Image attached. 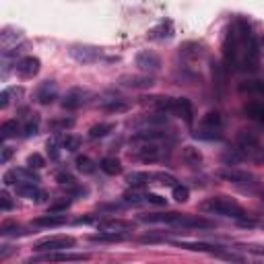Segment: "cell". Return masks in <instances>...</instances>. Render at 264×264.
Returning <instances> with one entry per match:
<instances>
[{
    "instance_id": "obj_41",
    "label": "cell",
    "mask_w": 264,
    "mask_h": 264,
    "mask_svg": "<svg viewBox=\"0 0 264 264\" xmlns=\"http://www.w3.org/2000/svg\"><path fill=\"white\" fill-rule=\"evenodd\" d=\"M242 93H258V95H264V81H246L237 87Z\"/></svg>"
},
{
    "instance_id": "obj_30",
    "label": "cell",
    "mask_w": 264,
    "mask_h": 264,
    "mask_svg": "<svg viewBox=\"0 0 264 264\" xmlns=\"http://www.w3.org/2000/svg\"><path fill=\"white\" fill-rule=\"evenodd\" d=\"M74 126V118H70V116H58V118H54V120H50V124H48V128L52 130V132H66V130H70Z\"/></svg>"
},
{
    "instance_id": "obj_52",
    "label": "cell",
    "mask_w": 264,
    "mask_h": 264,
    "mask_svg": "<svg viewBox=\"0 0 264 264\" xmlns=\"http://www.w3.org/2000/svg\"><path fill=\"white\" fill-rule=\"evenodd\" d=\"M12 155H15V149L4 145L2 149H0V165H6V163L12 159Z\"/></svg>"
},
{
    "instance_id": "obj_19",
    "label": "cell",
    "mask_w": 264,
    "mask_h": 264,
    "mask_svg": "<svg viewBox=\"0 0 264 264\" xmlns=\"http://www.w3.org/2000/svg\"><path fill=\"white\" fill-rule=\"evenodd\" d=\"M173 246L184 248V250H190V252H207V254H219L223 252V248L217 244H207V242H171Z\"/></svg>"
},
{
    "instance_id": "obj_53",
    "label": "cell",
    "mask_w": 264,
    "mask_h": 264,
    "mask_svg": "<svg viewBox=\"0 0 264 264\" xmlns=\"http://www.w3.org/2000/svg\"><path fill=\"white\" fill-rule=\"evenodd\" d=\"M145 198H147V203L157 205V207H165V205H167V198H163V196H159V194H153V192L145 194Z\"/></svg>"
},
{
    "instance_id": "obj_13",
    "label": "cell",
    "mask_w": 264,
    "mask_h": 264,
    "mask_svg": "<svg viewBox=\"0 0 264 264\" xmlns=\"http://www.w3.org/2000/svg\"><path fill=\"white\" fill-rule=\"evenodd\" d=\"M40 66H42V62H40L37 56H23V58L17 60L15 70L21 74V77L31 79V77H35V74L40 72Z\"/></svg>"
},
{
    "instance_id": "obj_36",
    "label": "cell",
    "mask_w": 264,
    "mask_h": 264,
    "mask_svg": "<svg viewBox=\"0 0 264 264\" xmlns=\"http://www.w3.org/2000/svg\"><path fill=\"white\" fill-rule=\"evenodd\" d=\"M223 126V116L219 111H207L203 116V128H221Z\"/></svg>"
},
{
    "instance_id": "obj_18",
    "label": "cell",
    "mask_w": 264,
    "mask_h": 264,
    "mask_svg": "<svg viewBox=\"0 0 264 264\" xmlns=\"http://www.w3.org/2000/svg\"><path fill=\"white\" fill-rule=\"evenodd\" d=\"M141 104L153 107V109H161V111H173V104L175 99L167 97V95H151V97H141Z\"/></svg>"
},
{
    "instance_id": "obj_48",
    "label": "cell",
    "mask_w": 264,
    "mask_h": 264,
    "mask_svg": "<svg viewBox=\"0 0 264 264\" xmlns=\"http://www.w3.org/2000/svg\"><path fill=\"white\" fill-rule=\"evenodd\" d=\"M56 182L60 184V186H72V184H77V178L70 173V171H58L56 173Z\"/></svg>"
},
{
    "instance_id": "obj_33",
    "label": "cell",
    "mask_w": 264,
    "mask_h": 264,
    "mask_svg": "<svg viewBox=\"0 0 264 264\" xmlns=\"http://www.w3.org/2000/svg\"><path fill=\"white\" fill-rule=\"evenodd\" d=\"M25 231L19 223H12V221H4L0 225V235L2 237H17V235H25Z\"/></svg>"
},
{
    "instance_id": "obj_34",
    "label": "cell",
    "mask_w": 264,
    "mask_h": 264,
    "mask_svg": "<svg viewBox=\"0 0 264 264\" xmlns=\"http://www.w3.org/2000/svg\"><path fill=\"white\" fill-rule=\"evenodd\" d=\"M122 203H124V205L138 207V205L147 203V198H145L143 192H138V188H132V190H128V192H124V194H122Z\"/></svg>"
},
{
    "instance_id": "obj_2",
    "label": "cell",
    "mask_w": 264,
    "mask_h": 264,
    "mask_svg": "<svg viewBox=\"0 0 264 264\" xmlns=\"http://www.w3.org/2000/svg\"><path fill=\"white\" fill-rule=\"evenodd\" d=\"M40 175L35 173L31 167H12L2 175V184L4 188L8 186H21V184H40Z\"/></svg>"
},
{
    "instance_id": "obj_46",
    "label": "cell",
    "mask_w": 264,
    "mask_h": 264,
    "mask_svg": "<svg viewBox=\"0 0 264 264\" xmlns=\"http://www.w3.org/2000/svg\"><path fill=\"white\" fill-rule=\"evenodd\" d=\"M173 198L178 200V203H188V198H190V190H188L186 186H182V184H175L173 186Z\"/></svg>"
},
{
    "instance_id": "obj_10",
    "label": "cell",
    "mask_w": 264,
    "mask_h": 264,
    "mask_svg": "<svg viewBox=\"0 0 264 264\" xmlns=\"http://www.w3.org/2000/svg\"><path fill=\"white\" fill-rule=\"evenodd\" d=\"M89 260V254H68V252H46L42 256H35L29 262H83Z\"/></svg>"
},
{
    "instance_id": "obj_44",
    "label": "cell",
    "mask_w": 264,
    "mask_h": 264,
    "mask_svg": "<svg viewBox=\"0 0 264 264\" xmlns=\"http://www.w3.org/2000/svg\"><path fill=\"white\" fill-rule=\"evenodd\" d=\"M70 203H72L70 198H60V200H56V203H52L48 207V212H66L70 209Z\"/></svg>"
},
{
    "instance_id": "obj_45",
    "label": "cell",
    "mask_w": 264,
    "mask_h": 264,
    "mask_svg": "<svg viewBox=\"0 0 264 264\" xmlns=\"http://www.w3.org/2000/svg\"><path fill=\"white\" fill-rule=\"evenodd\" d=\"M153 180H157V184H161V186H175V180L171 173H165V171H157V173H153Z\"/></svg>"
},
{
    "instance_id": "obj_37",
    "label": "cell",
    "mask_w": 264,
    "mask_h": 264,
    "mask_svg": "<svg viewBox=\"0 0 264 264\" xmlns=\"http://www.w3.org/2000/svg\"><path fill=\"white\" fill-rule=\"evenodd\" d=\"M37 130H40V116L31 114L27 118V122H25V126H23V136L25 138H31V136L37 134Z\"/></svg>"
},
{
    "instance_id": "obj_56",
    "label": "cell",
    "mask_w": 264,
    "mask_h": 264,
    "mask_svg": "<svg viewBox=\"0 0 264 264\" xmlns=\"http://www.w3.org/2000/svg\"><path fill=\"white\" fill-rule=\"evenodd\" d=\"M260 122H262V124H264V111H262V118H260Z\"/></svg>"
},
{
    "instance_id": "obj_35",
    "label": "cell",
    "mask_w": 264,
    "mask_h": 264,
    "mask_svg": "<svg viewBox=\"0 0 264 264\" xmlns=\"http://www.w3.org/2000/svg\"><path fill=\"white\" fill-rule=\"evenodd\" d=\"M104 109L107 114H124V111L130 109V102H124V99H111L109 104L104 106Z\"/></svg>"
},
{
    "instance_id": "obj_42",
    "label": "cell",
    "mask_w": 264,
    "mask_h": 264,
    "mask_svg": "<svg viewBox=\"0 0 264 264\" xmlns=\"http://www.w3.org/2000/svg\"><path fill=\"white\" fill-rule=\"evenodd\" d=\"M244 111H246L248 118H252V120H258V122H260L262 111H264V104H260V102H250V104L244 106Z\"/></svg>"
},
{
    "instance_id": "obj_51",
    "label": "cell",
    "mask_w": 264,
    "mask_h": 264,
    "mask_svg": "<svg viewBox=\"0 0 264 264\" xmlns=\"http://www.w3.org/2000/svg\"><path fill=\"white\" fill-rule=\"evenodd\" d=\"M66 192H68V196H70V198H77V196H87V194H89V190H87L85 186H81V184L66 186Z\"/></svg>"
},
{
    "instance_id": "obj_21",
    "label": "cell",
    "mask_w": 264,
    "mask_h": 264,
    "mask_svg": "<svg viewBox=\"0 0 264 264\" xmlns=\"http://www.w3.org/2000/svg\"><path fill=\"white\" fill-rule=\"evenodd\" d=\"M235 143L242 151H256L258 145H260V138L252 130H240L237 136H235Z\"/></svg>"
},
{
    "instance_id": "obj_14",
    "label": "cell",
    "mask_w": 264,
    "mask_h": 264,
    "mask_svg": "<svg viewBox=\"0 0 264 264\" xmlns=\"http://www.w3.org/2000/svg\"><path fill=\"white\" fill-rule=\"evenodd\" d=\"M175 227H180V229H215V223L198 217V215H182V219L175 223Z\"/></svg>"
},
{
    "instance_id": "obj_26",
    "label": "cell",
    "mask_w": 264,
    "mask_h": 264,
    "mask_svg": "<svg viewBox=\"0 0 264 264\" xmlns=\"http://www.w3.org/2000/svg\"><path fill=\"white\" fill-rule=\"evenodd\" d=\"M212 68V83H215V87H219V89L223 91L225 89V85H227V72H229V68L227 66H223L221 62H212L211 64Z\"/></svg>"
},
{
    "instance_id": "obj_16",
    "label": "cell",
    "mask_w": 264,
    "mask_h": 264,
    "mask_svg": "<svg viewBox=\"0 0 264 264\" xmlns=\"http://www.w3.org/2000/svg\"><path fill=\"white\" fill-rule=\"evenodd\" d=\"M17 188V194L23 196V198H29L33 200V203H46V198H48V192L42 190L37 184H21V186H15Z\"/></svg>"
},
{
    "instance_id": "obj_55",
    "label": "cell",
    "mask_w": 264,
    "mask_h": 264,
    "mask_svg": "<svg viewBox=\"0 0 264 264\" xmlns=\"http://www.w3.org/2000/svg\"><path fill=\"white\" fill-rule=\"evenodd\" d=\"M74 223H77V225H89V223H97V217H95V215L79 217V219H74Z\"/></svg>"
},
{
    "instance_id": "obj_11",
    "label": "cell",
    "mask_w": 264,
    "mask_h": 264,
    "mask_svg": "<svg viewBox=\"0 0 264 264\" xmlns=\"http://www.w3.org/2000/svg\"><path fill=\"white\" fill-rule=\"evenodd\" d=\"M118 83L122 87H126V89H149V87L155 85V79L147 72H143V74H124V77H120Z\"/></svg>"
},
{
    "instance_id": "obj_5",
    "label": "cell",
    "mask_w": 264,
    "mask_h": 264,
    "mask_svg": "<svg viewBox=\"0 0 264 264\" xmlns=\"http://www.w3.org/2000/svg\"><path fill=\"white\" fill-rule=\"evenodd\" d=\"M169 122V111H161L155 109L153 114H143L130 122V126H134L136 130H149V128H161Z\"/></svg>"
},
{
    "instance_id": "obj_50",
    "label": "cell",
    "mask_w": 264,
    "mask_h": 264,
    "mask_svg": "<svg viewBox=\"0 0 264 264\" xmlns=\"http://www.w3.org/2000/svg\"><path fill=\"white\" fill-rule=\"evenodd\" d=\"M0 209H2L4 212H8V211L15 209V200H12V198L8 196V192H6V190L0 192Z\"/></svg>"
},
{
    "instance_id": "obj_7",
    "label": "cell",
    "mask_w": 264,
    "mask_h": 264,
    "mask_svg": "<svg viewBox=\"0 0 264 264\" xmlns=\"http://www.w3.org/2000/svg\"><path fill=\"white\" fill-rule=\"evenodd\" d=\"M219 175L225 180V182H231L235 186H242V188H252L258 184V178L254 173H250V171H244V169H221Z\"/></svg>"
},
{
    "instance_id": "obj_17",
    "label": "cell",
    "mask_w": 264,
    "mask_h": 264,
    "mask_svg": "<svg viewBox=\"0 0 264 264\" xmlns=\"http://www.w3.org/2000/svg\"><path fill=\"white\" fill-rule=\"evenodd\" d=\"M97 227L102 231H116V233H128L134 229L132 221H124V219H104L97 221Z\"/></svg>"
},
{
    "instance_id": "obj_28",
    "label": "cell",
    "mask_w": 264,
    "mask_h": 264,
    "mask_svg": "<svg viewBox=\"0 0 264 264\" xmlns=\"http://www.w3.org/2000/svg\"><path fill=\"white\" fill-rule=\"evenodd\" d=\"M114 130H116L114 122H99V124H93V126L89 128V138H93V141H97V138H106Z\"/></svg>"
},
{
    "instance_id": "obj_25",
    "label": "cell",
    "mask_w": 264,
    "mask_h": 264,
    "mask_svg": "<svg viewBox=\"0 0 264 264\" xmlns=\"http://www.w3.org/2000/svg\"><path fill=\"white\" fill-rule=\"evenodd\" d=\"M205 54V50H203V44H198V42H186L180 46V56L186 58V60H196Z\"/></svg>"
},
{
    "instance_id": "obj_23",
    "label": "cell",
    "mask_w": 264,
    "mask_h": 264,
    "mask_svg": "<svg viewBox=\"0 0 264 264\" xmlns=\"http://www.w3.org/2000/svg\"><path fill=\"white\" fill-rule=\"evenodd\" d=\"M182 161L186 163L188 167H200L203 165V153H200V149L192 147V145H188V147H182Z\"/></svg>"
},
{
    "instance_id": "obj_3",
    "label": "cell",
    "mask_w": 264,
    "mask_h": 264,
    "mask_svg": "<svg viewBox=\"0 0 264 264\" xmlns=\"http://www.w3.org/2000/svg\"><path fill=\"white\" fill-rule=\"evenodd\" d=\"M74 237L70 235H50V237H44V240H37L33 244V250L35 252H60V250H68V248H74Z\"/></svg>"
},
{
    "instance_id": "obj_1",
    "label": "cell",
    "mask_w": 264,
    "mask_h": 264,
    "mask_svg": "<svg viewBox=\"0 0 264 264\" xmlns=\"http://www.w3.org/2000/svg\"><path fill=\"white\" fill-rule=\"evenodd\" d=\"M203 212H211V215H223V217H229V219H235L240 221L244 217H248V212L235 203V200L227 198V196H212V198H207L200 203L198 207Z\"/></svg>"
},
{
    "instance_id": "obj_47",
    "label": "cell",
    "mask_w": 264,
    "mask_h": 264,
    "mask_svg": "<svg viewBox=\"0 0 264 264\" xmlns=\"http://www.w3.org/2000/svg\"><path fill=\"white\" fill-rule=\"evenodd\" d=\"M27 167H31V169H42V167H46V159H44V155H40V153H31V155L27 157Z\"/></svg>"
},
{
    "instance_id": "obj_20",
    "label": "cell",
    "mask_w": 264,
    "mask_h": 264,
    "mask_svg": "<svg viewBox=\"0 0 264 264\" xmlns=\"http://www.w3.org/2000/svg\"><path fill=\"white\" fill-rule=\"evenodd\" d=\"M66 223V215H60V212H46V215L33 219L35 227H44V229H54V227H62Z\"/></svg>"
},
{
    "instance_id": "obj_6",
    "label": "cell",
    "mask_w": 264,
    "mask_h": 264,
    "mask_svg": "<svg viewBox=\"0 0 264 264\" xmlns=\"http://www.w3.org/2000/svg\"><path fill=\"white\" fill-rule=\"evenodd\" d=\"M68 54L74 62H79V64H93L102 58V50L95 48V46H85V44H74L70 46Z\"/></svg>"
},
{
    "instance_id": "obj_15",
    "label": "cell",
    "mask_w": 264,
    "mask_h": 264,
    "mask_svg": "<svg viewBox=\"0 0 264 264\" xmlns=\"http://www.w3.org/2000/svg\"><path fill=\"white\" fill-rule=\"evenodd\" d=\"M173 114H178L188 126L194 124V106L188 97H175V104H173Z\"/></svg>"
},
{
    "instance_id": "obj_29",
    "label": "cell",
    "mask_w": 264,
    "mask_h": 264,
    "mask_svg": "<svg viewBox=\"0 0 264 264\" xmlns=\"http://www.w3.org/2000/svg\"><path fill=\"white\" fill-rule=\"evenodd\" d=\"M99 169H102L104 173H107V175H118V173H122V163H120L118 157L107 155V157H104L102 161H99Z\"/></svg>"
},
{
    "instance_id": "obj_4",
    "label": "cell",
    "mask_w": 264,
    "mask_h": 264,
    "mask_svg": "<svg viewBox=\"0 0 264 264\" xmlns=\"http://www.w3.org/2000/svg\"><path fill=\"white\" fill-rule=\"evenodd\" d=\"M132 143V151L130 157L136 161H145V163H153L161 157V147L159 143H151V141H130Z\"/></svg>"
},
{
    "instance_id": "obj_31",
    "label": "cell",
    "mask_w": 264,
    "mask_h": 264,
    "mask_svg": "<svg viewBox=\"0 0 264 264\" xmlns=\"http://www.w3.org/2000/svg\"><path fill=\"white\" fill-rule=\"evenodd\" d=\"M19 132H23L19 120H6V122H2V126H0V136H2L4 141H8V138H15Z\"/></svg>"
},
{
    "instance_id": "obj_40",
    "label": "cell",
    "mask_w": 264,
    "mask_h": 264,
    "mask_svg": "<svg viewBox=\"0 0 264 264\" xmlns=\"http://www.w3.org/2000/svg\"><path fill=\"white\" fill-rule=\"evenodd\" d=\"M194 138H200V141H221L223 134H221V128H203L194 132Z\"/></svg>"
},
{
    "instance_id": "obj_54",
    "label": "cell",
    "mask_w": 264,
    "mask_h": 264,
    "mask_svg": "<svg viewBox=\"0 0 264 264\" xmlns=\"http://www.w3.org/2000/svg\"><path fill=\"white\" fill-rule=\"evenodd\" d=\"M10 93H12V89H4L2 93H0V107H6L8 106V102H10Z\"/></svg>"
},
{
    "instance_id": "obj_8",
    "label": "cell",
    "mask_w": 264,
    "mask_h": 264,
    "mask_svg": "<svg viewBox=\"0 0 264 264\" xmlns=\"http://www.w3.org/2000/svg\"><path fill=\"white\" fill-rule=\"evenodd\" d=\"M134 64L141 68L143 72H157L161 68V58L159 54L151 52V50H143V52H138L136 58H134Z\"/></svg>"
},
{
    "instance_id": "obj_49",
    "label": "cell",
    "mask_w": 264,
    "mask_h": 264,
    "mask_svg": "<svg viewBox=\"0 0 264 264\" xmlns=\"http://www.w3.org/2000/svg\"><path fill=\"white\" fill-rule=\"evenodd\" d=\"M46 149H48V155H50V159H52V161H58L60 159V145H58L56 138H50Z\"/></svg>"
},
{
    "instance_id": "obj_27",
    "label": "cell",
    "mask_w": 264,
    "mask_h": 264,
    "mask_svg": "<svg viewBox=\"0 0 264 264\" xmlns=\"http://www.w3.org/2000/svg\"><path fill=\"white\" fill-rule=\"evenodd\" d=\"M151 180H153V173H149V171H130V173H126V184L130 188H143Z\"/></svg>"
},
{
    "instance_id": "obj_38",
    "label": "cell",
    "mask_w": 264,
    "mask_h": 264,
    "mask_svg": "<svg viewBox=\"0 0 264 264\" xmlns=\"http://www.w3.org/2000/svg\"><path fill=\"white\" fill-rule=\"evenodd\" d=\"M246 159V153L242 149H231L227 153H223V163L225 165H237V163H242Z\"/></svg>"
},
{
    "instance_id": "obj_39",
    "label": "cell",
    "mask_w": 264,
    "mask_h": 264,
    "mask_svg": "<svg viewBox=\"0 0 264 264\" xmlns=\"http://www.w3.org/2000/svg\"><path fill=\"white\" fill-rule=\"evenodd\" d=\"M81 147H83V138L77 134H66L62 138V149H66L68 153H74V151H79Z\"/></svg>"
},
{
    "instance_id": "obj_22",
    "label": "cell",
    "mask_w": 264,
    "mask_h": 264,
    "mask_svg": "<svg viewBox=\"0 0 264 264\" xmlns=\"http://www.w3.org/2000/svg\"><path fill=\"white\" fill-rule=\"evenodd\" d=\"M182 219V212H151V215H141L143 223H165L175 225Z\"/></svg>"
},
{
    "instance_id": "obj_57",
    "label": "cell",
    "mask_w": 264,
    "mask_h": 264,
    "mask_svg": "<svg viewBox=\"0 0 264 264\" xmlns=\"http://www.w3.org/2000/svg\"><path fill=\"white\" fill-rule=\"evenodd\" d=\"M262 48H264V37H262Z\"/></svg>"
},
{
    "instance_id": "obj_32",
    "label": "cell",
    "mask_w": 264,
    "mask_h": 264,
    "mask_svg": "<svg viewBox=\"0 0 264 264\" xmlns=\"http://www.w3.org/2000/svg\"><path fill=\"white\" fill-rule=\"evenodd\" d=\"M173 35V23L167 19V21H161L157 27L151 31V37L153 40H165V37H171Z\"/></svg>"
},
{
    "instance_id": "obj_24",
    "label": "cell",
    "mask_w": 264,
    "mask_h": 264,
    "mask_svg": "<svg viewBox=\"0 0 264 264\" xmlns=\"http://www.w3.org/2000/svg\"><path fill=\"white\" fill-rule=\"evenodd\" d=\"M128 237V233H116V231H102L99 229V233H93L89 235V240L95 242V244H120Z\"/></svg>"
},
{
    "instance_id": "obj_43",
    "label": "cell",
    "mask_w": 264,
    "mask_h": 264,
    "mask_svg": "<svg viewBox=\"0 0 264 264\" xmlns=\"http://www.w3.org/2000/svg\"><path fill=\"white\" fill-rule=\"evenodd\" d=\"M77 169L81 171V173H87V175H89V173H95V161L91 159V157H77Z\"/></svg>"
},
{
    "instance_id": "obj_12",
    "label": "cell",
    "mask_w": 264,
    "mask_h": 264,
    "mask_svg": "<svg viewBox=\"0 0 264 264\" xmlns=\"http://www.w3.org/2000/svg\"><path fill=\"white\" fill-rule=\"evenodd\" d=\"M87 97H89V93H87L85 89H81V87H72V89H68L64 93V97H62V107L72 111V109H79L85 102H87Z\"/></svg>"
},
{
    "instance_id": "obj_9",
    "label": "cell",
    "mask_w": 264,
    "mask_h": 264,
    "mask_svg": "<svg viewBox=\"0 0 264 264\" xmlns=\"http://www.w3.org/2000/svg\"><path fill=\"white\" fill-rule=\"evenodd\" d=\"M58 99V85L56 81H44L35 91V102L40 106H52Z\"/></svg>"
}]
</instances>
